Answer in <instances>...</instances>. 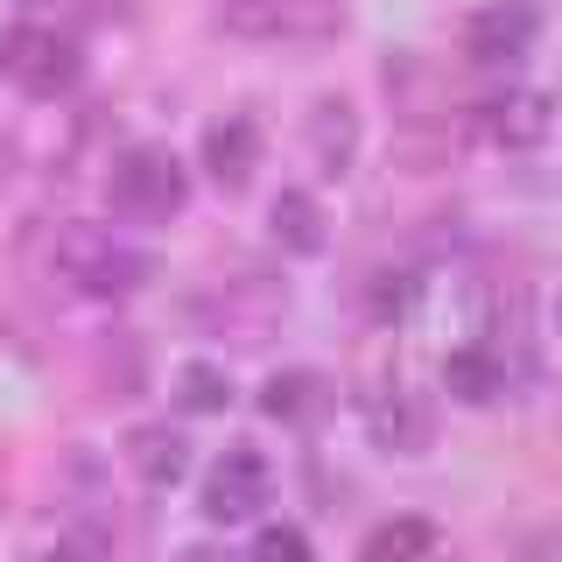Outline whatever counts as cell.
<instances>
[{
  "mask_svg": "<svg viewBox=\"0 0 562 562\" xmlns=\"http://www.w3.org/2000/svg\"><path fill=\"white\" fill-rule=\"evenodd\" d=\"M260 169V120L254 113H218L204 127V176L218 190H246Z\"/></svg>",
  "mask_w": 562,
  "mask_h": 562,
  "instance_id": "9c48e42d",
  "label": "cell"
},
{
  "mask_svg": "<svg viewBox=\"0 0 562 562\" xmlns=\"http://www.w3.org/2000/svg\"><path fill=\"white\" fill-rule=\"evenodd\" d=\"M479 134L492 148H541L555 134V99L535 92V85H506L479 105Z\"/></svg>",
  "mask_w": 562,
  "mask_h": 562,
  "instance_id": "ba28073f",
  "label": "cell"
},
{
  "mask_svg": "<svg viewBox=\"0 0 562 562\" xmlns=\"http://www.w3.org/2000/svg\"><path fill=\"white\" fill-rule=\"evenodd\" d=\"M351 155H359V113H351V99H316L310 105V162L316 176H345Z\"/></svg>",
  "mask_w": 562,
  "mask_h": 562,
  "instance_id": "7c38bea8",
  "label": "cell"
},
{
  "mask_svg": "<svg viewBox=\"0 0 562 562\" xmlns=\"http://www.w3.org/2000/svg\"><path fill=\"white\" fill-rule=\"evenodd\" d=\"M57 281L70 295H92V303H120V295H134L140 281H148V254L127 246L113 233V225H64L57 233Z\"/></svg>",
  "mask_w": 562,
  "mask_h": 562,
  "instance_id": "6da1fadb",
  "label": "cell"
},
{
  "mask_svg": "<svg viewBox=\"0 0 562 562\" xmlns=\"http://www.w3.org/2000/svg\"><path fill=\"white\" fill-rule=\"evenodd\" d=\"M541 35V0H479L464 14V57L471 64H514Z\"/></svg>",
  "mask_w": 562,
  "mask_h": 562,
  "instance_id": "8992f818",
  "label": "cell"
},
{
  "mask_svg": "<svg viewBox=\"0 0 562 562\" xmlns=\"http://www.w3.org/2000/svg\"><path fill=\"white\" fill-rule=\"evenodd\" d=\"M443 386L464 401V408H485V401L506 394V359L492 345H457L443 359Z\"/></svg>",
  "mask_w": 562,
  "mask_h": 562,
  "instance_id": "9a60e30c",
  "label": "cell"
},
{
  "mask_svg": "<svg viewBox=\"0 0 562 562\" xmlns=\"http://www.w3.org/2000/svg\"><path fill=\"white\" fill-rule=\"evenodd\" d=\"M225 401H233L225 366H211V359H183V366H176V408H183V415H225Z\"/></svg>",
  "mask_w": 562,
  "mask_h": 562,
  "instance_id": "e0dca14e",
  "label": "cell"
},
{
  "mask_svg": "<svg viewBox=\"0 0 562 562\" xmlns=\"http://www.w3.org/2000/svg\"><path fill=\"white\" fill-rule=\"evenodd\" d=\"M408 295H415V281H408V274H373V310H380V316L408 310Z\"/></svg>",
  "mask_w": 562,
  "mask_h": 562,
  "instance_id": "d6986e66",
  "label": "cell"
},
{
  "mask_svg": "<svg viewBox=\"0 0 562 562\" xmlns=\"http://www.w3.org/2000/svg\"><path fill=\"white\" fill-rule=\"evenodd\" d=\"M324 408H330V380L310 373V366H281L260 386V415L268 422H316Z\"/></svg>",
  "mask_w": 562,
  "mask_h": 562,
  "instance_id": "4fadbf2b",
  "label": "cell"
},
{
  "mask_svg": "<svg viewBox=\"0 0 562 562\" xmlns=\"http://www.w3.org/2000/svg\"><path fill=\"white\" fill-rule=\"evenodd\" d=\"M204 520L211 527H239V520H260V506H274V471L260 450H225L218 464L204 471V492H198Z\"/></svg>",
  "mask_w": 562,
  "mask_h": 562,
  "instance_id": "5b68a950",
  "label": "cell"
},
{
  "mask_svg": "<svg viewBox=\"0 0 562 562\" xmlns=\"http://www.w3.org/2000/svg\"><path fill=\"white\" fill-rule=\"evenodd\" d=\"M29 8H43V0H29Z\"/></svg>",
  "mask_w": 562,
  "mask_h": 562,
  "instance_id": "ffe728a7",
  "label": "cell"
},
{
  "mask_svg": "<svg viewBox=\"0 0 562 562\" xmlns=\"http://www.w3.org/2000/svg\"><path fill=\"white\" fill-rule=\"evenodd\" d=\"M211 324L225 330L233 345H268L274 338V324H281V289L268 274H233V281H218V295H211Z\"/></svg>",
  "mask_w": 562,
  "mask_h": 562,
  "instance_id": "52a82bcc",
  "label": "cell"
},
{
  "mask_svg": "<svg viewBox=\"0 0 562 562\" xmlns=\"http://www.w3.org/2000/svg\"><path fill=\"white\" fill-rule=\"evenodd\" d=\"M246 562H316V549H310V535L295 520H274V527H260V535H254Z\"/></svg>",
  "mask_w": 562,
  "mask_h": 562,
  "instance_id": "ac0fdd59",
  "label": "cell"
},
{
  "mask_svg": "<svg viewBox=\"0 0 562 562\" xmlns=\"http://www.w3.org/2000/svg\"><path fill=\"white\" fill-rule=\"evenodd\" d=\"M120 450H127V471L140 485H176L190 471V443H183V429H169V422H134Z\"/></svg>",
  "mask_w": 562,
  "mask_h": 562,
  "instance_id": "8fae6325",
  "label": "cell"
},
{
  "mask_svg": "<svg viewBox=\"0 0 562 562\" xmlns=\"http://www.w3.org/2000/svg\"><path fill=\"white\" fill-rule=\"evenodd\" d=\"M359 408H366V429H373L380 450H394V457L429 450V408H422L408 386H373Z\"/></svg>",
  "mask_w": 562,
  "mask_h": 562,
  "instance_id": "30bf717a",
  "label": "cell"
},
{
  "mask_svg": "<svg viewBox=\"0 0 562 562\" xmlns=\"http://www.w3.org/2000/svg\"><path fill=\"white\" fill-rule=\"evenodd\" d=\"M429 549H436V527L422 514H394V520H380L373 535H366L359 562H429Z\"/></svg>",
  "mask_w": 562,
  "mask_h": 562,
  "instance_id": "2e32d148",
  "label": "cell"
},
{
  "mask_svg": "<svg viewBox=\"0 0 562 562\" xmlns=\"http://www.w3.org/2000/svg\"><path fill=\"white\" fill-rule=\"evenodd\" d=\"M0 70H8L29 99H57V92L78 85V43L57 35V29H43V22H22V29L0 35Z\"/></svg>",
  "mask_w": 562,
  "mask_h": 562,
  "instance_id": "277c9868",
  "label": "cell"
},
{
  "mask_svg": "<svg viewBox=\"0 0 562 562\" xmlns=\"http://www.w3.org/2000/svg\"><path fill=\"white\" fill-rule=\"evenodd\" d=\"M105 204L134 225H169L176 211L190 204V169L176 162L169 148L140 140V148H120L113 155V176H105Z\"/></svg>",
  "mask_w": 562,
  "mask_h": 562,
  "instance_id": "7a4b0ae2",
  "label": "cell"
},
{
  "mask_svg": "<svg viewBox=\"0 0 562 562\" xmlns=\"http://www.w3.org/2000/svg\"><path fill=\"white\" fill-rule=\"evenodd\" d=\"M345 22L338 0H225L218 29L246 35V43H316Z\"/></svg>",
  "mask_w": 562,
  "mask_h": 562,
  "instance_id": "3957f363",
  "label": "cell"
},
{
  "mask_svg": "<svg viewBox=\"0 0 562 562\" xmlns=\"http://www.w3.org/2000/svg\"><path fill=\"white\" fill-rule=\"evenodd\" d=\"M268 233H274L281 254H324L330 218H324V204H316V190H281L268 204Z\"/></svg>",
  "mask_w": 562,
  "mask_h": 562,
  "instance_id": "5bb4252c",
  "label": "cell"
}]
</instances>
